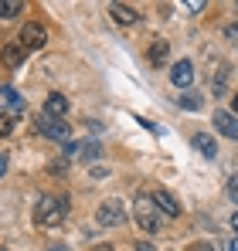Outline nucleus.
<instances>
[{"label": "nucleus", "mask_w": 238, "mask_h": 251, "mask_svg": "<svg viewBox=\"0 0 238 251\" xmlns=\"http://www.w3.org/2000/svg\"><path fill=\"white\" fill-rule=\"evenodd\" d=\"M65 214H68V197H41L38 207H34V221L44 224V227H58L61 221H65Z\"/></svg>", "instance_id": "1"}, {"label": "nucleus", "mask_w": 238, "mask_h": 251, "mask_svg": "<svg viewBox=\"0 0 238 251\" xmlns=\"http://www.w3.org/2000/svg\"><path fill=\"white\" fill-rule=\"evenodd\" d=\"M133 217H136L140 231H147V234H160V227H163V214H160L157 204L150 201V194H147V197H136V204H133Z\"/></svg>", "instance_id": "2"}, {"label": "nucleus", "mask_w": 238, "mask_h": 251, "mask_svg": "<svg viewBox=\"0 0 238 251\" xmlns=\"http://www.w3.org/2000/svg\"><path fill=\"white\" fill-rule=\"evenodd\" d=\"M34 129H38L44 139H55V143H68V136H72L68 123H61V119H55L48 112H38L34 116Z\"/></svg>", "instance_id": "3"}, {"label": "nucleus", "mask_w": 238, "mask_h": 251, "mask_svg": "<svg viewBox=\"0 0 238 251\" xmlns=\"http://www.w3.org/2000/svg\"><path fill=\"white\" fill-rule=\"evenodd\" d=\"M95 221L102 224V227H122L126 224V207H122V201H102L99 210H95Z\"/></svg>", "instance_id": "4"}, {"label": "nucleus", "mask_w": 238, "mask_h": 251, "mask_svg": "<svg viewBox=\"0 0 238 251\" xmlns=\"http://www.w3.org/2000/svg\"><path fill=\"white\" fill-rule=\"evenodd\" d=\"M44 41H48L44 24L31 21V24H24V27H21V48H24V51H38V48H44Z\"/></svg>", "instance_id": "5"}, {"label": "nucleus", "mask_w": 238, "mask_h": 251, "mask_svg": "<svg viewBox=\"0 0 238 251\" xmlns=\"http://www.w3.org/2000/svg\"><path fill=\"white\" fill-rule=\"evenodd\" d=\"M17 112H24V99L17 95V88L0 85V116H17Z\"/></svg>", "instance_id": "6"}, {"label": "nucleus", "mask_w": 238, "mask_h": 251, "mask_svg": "<svg viewBox=\"0 0 238 251\" xmlns=\"http://www.w3.org/2000/svg\"><path fill=\"white\" fill-rule=\"evenodd\" d=\"M150 201L157 204L160 214H167V217H180V204H177V197H174L170 190H153Z\"/></svg>", "instance_id": "7"}, {"label": "nucleus", "mask_w": 238, "mask_h": 251, "mask_svg": "<svg viewBox=\"0 0 238 251\" xmlns=\"http://www.w3.org/2000/svg\"><path fill=\"white\" fill-rule=\"evenodd\" d=\"M214 129H218L225 139H238V119H235V112L218 109V112H214Z\"/></svg>", "instance_id": "8"}, {"label": "nucleus", "mask_w": 238, "mask_h": 251, "mask_svg": "<svg viewBox=\"0 0 238 251\" xmlns=\"http://www.w3.org/2000/svg\"><path fill=\"white\" fill-rule=\"evenodd\" d=\"M170 82L177 85V88H187V85H194V65H191L187 58H180V61L170 68Z\"/></svg>", "instance_id": "9"}, {"label": "nucleus", "mask_w": 238, "mask_h": 251, "mask_svg": "<svg viewBox=\"0 0 238 251\" xmlns=\"http://www.w3.org/2000/svg\"><path fill=\"white\" fill-rule=\"evenodd\" d=\"M194 150H198L201 156H208V160H214L218 156V143H214V136H208V132H194Z\"/></svg>", "instance_id": "10"}, {"label": "nucleus", "mask_w": 238, "mask_h": 251, "mask_svg": "<svg viewBox=\"0 0 238 251\" xmlns=\"http://www.w3.org/2000/svg\"><path fill=\"white\" fill-rule=\"evenodd\" d=\"M24 48L21 44H3V51H0V58H3V68H21L24 65Z\"/></svg>", "instance_id": "11"}, {"label": "nucleus", "mask_w": 238, "mask_h": 251, "mask_svg": "<svg viewBox=\"0 0 238 251\" xmlns=\"http://www.w3.org/2000/svg\"><path fill=\"white\" fill-rule=\"evenodd\" d=\"M44 112H48V116H55V119H61V116L68 112V99H65L61 92H51V95L44 99Z\"/></svg>", "instance_id": "12"}, {"label": "nucleus", "mask_w": 238, "mask_h": 251, "mask_svg": "<svg viewBox=\"0 0 238 251\" xmlns=\"http://www.w3.org/2000/svg\"><path fill=\"white\" fill-rule=\"evenodd\" d=\"M109 14H113L116 24H136L140 21V14L133 7H126V3H109Z\"/></svg>", "instance_id": "13"}, {"label": "nucleus", "mask_w": 238, "mask_h": 251, "mask_svg": "<svg viewBox=\"0 0 238 251\" xmlns=\"http://www.w3.org/2000/svg\"><path fill=\"white\" fill-rule=\"evenodd\" d=\"M167 54H170V44L163 41V38H157V41L150 44V54H147V58H150V65L163 68V65H167Z\"/></svg>", "instance_id": "14"}, {"label": "nucleus", "mask_w": 238, "mask_h": 251, "mask_svg": "<svg viewBox=\"0 0 238 251\" xmlns=\"http://www.w3.org/2000/svg\"><path fill=\"white\" fill-rule=\"evenodd\" d=\"M21 10H24V3H21V0H0V17H3V21L17 17Z\"/></svg>", "instance_id": "15"}, {"label": "nucleus", "mask_w": 238, "mask_h": 251, "mask_svg": "<svg viewBox=\"0 0 238 251\" xmlns=\"http://www.w3.org/2000/svg\"><path fill=\"white\" fill-rule=\"evenodd\" d=\"M177 105L187 109V112H198L201 109V95H177Z\"/></svg>", "instance_id": "16"}, {"label": "nucleus", "mask_w": 238, "mask_h": 251, "mask_svg": "<svg viewBox=\"0 0 238 251\" xmlns=\"http://www.w3.org/2000/svg\"><path fill=\"white\" fill-rule=\"evenodd\" d=\"M99 156H102V146L99 143H85L82 146V160H99Z\"/></svg>", "instance_id": "17"}, {"label": "nucleus", "mask_w": 238, "mask_h": 251, "mask_svg": "<svg viewBox=\"0 0 238 251\" xmlns=\"http://www.w3.org/2000/svg\"><path fill=\"white\" fill-rule=\"evenodd\" d=\"M225 82H228V68H225V65H221V68H218V72H214V92H218V95H221V92H225Z\"/></svg>", "instance_id": "18"}, {"label": "nucleus", "mask_w": 238, "mask_h": 251, "mask_svg": "<svg viewBox=\"0 0 238 251\" xmlns=\"http://www.w3.org/2000/svg\"><path fill=\"white\" fill-rule=\"evenodd\" d=\"M14 132V119L10 116H0V136H10Z\"/></svg>", "instance_id": "19"}, {"label": "nucleus", "mask_w": 238, "mask_h": 251, "mask_svg": "<svg viewBox=\"0 0 238 251\" xmlns=\"http://www.w3.org/2000/svg\"><path fill=\"white\" fill-rule=\"evenodd\" d=\"M82 153V143H65V156H75Z\"/></svg>", "instance_id": "20"}, {"label": "nucleus", "mask_w": 238, "mask_h": 251, "mask_svg": "<svg viewBox=\"0 0 238 251\" xmlns=\"http://www.w3.org/2000/svg\"><path fill=\"white\" fill-rule=\"evenodd\" d=\"M228 194H232V201H238V176L228 180Z\"/></svg>", "instance_id": "21"}, {"label": "nucleus", "mask_w": 238, "mask_h": 251, "mask_svg": "<svg viewBox=\"0 0 238 251\" xmlns=\"http://www.w3.org/2000/svg\"><path fill=\"white\" fill-rule=\"evenodd\" d=\"M187 251H214V248H211L208 241H198V245H191V248H187Z\"/></svg>", "instance_id": "22"}, {"label": "nucleus", "mask_w": 238, "mask_h": 251, "mask_svg": "<svg viewBox=\"0 0 238 251\" xmlns=\"http://www.w3.org/2000/svg\"><path fill=\"white\" fill-rule=\"evenodd\" d=\"M3 173H7V153L0 150V176H3Z\"/></svg>", "instance_id": "23"}, {"label": "nucleus", "mask_w": 238, "mask_h": 251, "mask_svg": "<svg viewBox=\"0 0 238 251\" xmlns=\"http://www.w3.org/2000/svg\"><path fill=\"white\" fill-rule=\"evenodd\" d=\"M136 251H157V248H153L150 241H140V245H136Z\"/></svg>", "instance_id": "24"}, {"label": "nucleus", "mask_w": 238, "mask_h": 251, "mask_svg": "<svg viewBox=\"0 0 238 251\" xmlns=\"http://www.w3.org/2000/svg\"><path fill=\"white\" fill-rule=\"evenodd\" d=\"M225 251H238V238H232V241L225 245Z\"/></svg>", "instance_id": "25"}, {"label": "nucleus", "mask_w": 238, "mask_h": 251, "mask_svg": "<svg viewBox=\"0 0 238 251\" xmlns=\"http://www.w3.org/2000/svg\"><path fill=\"white\" fill-rule=\"evenodd\" d=\"M238 34V24H232V27H228V38H235Z\"/></svg>", "instance_id": "26"}, {"label": "nucleus", "mask_w": 238, "mask_h": 251, "mask_svg": "<svg viewBox=\"0 0 238 251\" xmlns=\"http://www.w3.org/2000/svg\"><path fill=\"white\" fill-rule=\"evenodd\" d=\"M232 227H235V231H238V210H235V214H232Z\"/></svg>", "instance_id": "27"}, {"label": "nucleus", "mask_w": 238, "mask_h": 251, "mask_svg": "<svg viewBox=\"0 0 238 251\" xmlns=\"http://www.w3.org/2000/svg\"><path fill=\"white\" fill-rule=\"evenodd\" d=\"M232 109H235V112H238V92H235V99H232Z\"/></svg>", "instance_id": "28"}, {"label": "nucleus", "mask_w": 238, "mask_h": 251, "mask_svg": "<svg viewBox=\"0 0 238 251\" xmlns=\"http://www.w3.org/2000/svg\"><path fill=\"white\" fill-rule=\"evenodd\" d=\"M95 251H113V248H95Z\"/></svg>", "instance_id": "29"}, {"label": "nucleus", "mask_w": 238, "mask_h": 251, "mask_svg": "<svg viewBox=\"0 0 238 251\" xmlns=\"http://www.w3.org/2000/svg\"><path fill=\"white\" fill-rule=\"evenodd\" d=\"M51 251H58V248H51Z\"/></svg>", "instance_id": "30"}, {"label": "nucleus", "mask_w": 238, "mask_h": 251, "mask_svg": "<svg viewBox=\"0 0 238 251\" xmlns=\"http://www.w3.org/2000/svg\"><path fill=\"white\" fill-rule=\"evenodd\" d=\"M0 251H7V248H0Z\"/></svg>", "instance_id": "31"}]
</instances>
